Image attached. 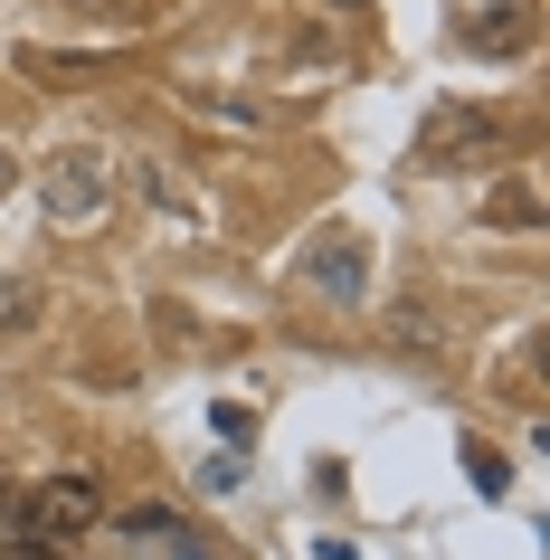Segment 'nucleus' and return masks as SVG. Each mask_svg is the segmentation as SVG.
I'll return each instance as SVG.
<instances>
[{"instance_id": "nucleus-5", "label": "nucleus", "mask_w": 550, "mask_h": 560, "mask_svg": "<svg viewBox=\"0 0 550 560\" xmlns=\"http://www.w3.org/2000/svg\"><path fill=\"white\" fill-rule=\"evenodd\" d=\"M531 38H541V0H503L493 20H465L456 48H465V58H522Z\"/></svg>"}, {"instance_id": "nucleus-4", "label": "nucleus", "mask_w": 550, "mask_h": 560, "mask_svg": "<svg viewBox=\"0 0 550 560\" xmlns=\"http://www.w3.org/2000/svg\"><path fill=\"white\" fill-rule=\"evenodd\" d=\"M304 285L332 304H361L371 295V257H361V229H323L314 247H304Z\"/></svg>"}, {"instance_id": "nucleus-7", "label": "nucleus", "mask_w": 550, "mask_h": 560, "mask_svg": "<svg viewBox=\"0 0 550 560\" xmlns=\"http://www.w3.org/2000/svg\"><path fill=\"white\" fill-rule=\"evenodd\" d=\"M38 314H48V295H38V276H0V342H10V332H30Z\"/></svg>"}, {"instance_id": "nucleus-1", "label": "nucleus", "mask_w": 550, "mask_h": 560, "mask_svg": "<svg viewBox=\"0 0 550 560\" xmlns=\"http://www.w3.org/2000/svg\"><path fill=\"white\" fill-rule=\"evenodd\" d=\"M95 523H105V485L86 466H67V475H48V485L20 494V532L30 541H86Z\"/></svg>"}, {"instance_id": "nucleus-9", "label": "nucleus", "mask_w": 550, "mask_h": 560, "mask_svg": "<svg viewBox=\"0 0 550 560\" xmlns=\"http://www.w3.org/2000/svg\"><path fill=\"white\" fill-rule=\"evenodd\" d=\"M465 475H475V494H503V485H513V475H503V456H493V446H465Z\"/></svg>"}, {"instance_id": "nucleus-8", "label": "nucleus", "mask_w": 550, "mask_h": 560, "mask_svg": "<svg viewBox=\"0 0 550 560\" xmlns=\"http://www.w3.org/2000/svg\"><path fill=\"white\" fill-rule=\"evenodd\" d=\"M20 77H58V86H86V77H105V58H67V48H20Z\"/></svg>"}, {"instance_id": "nucleus-2", "label": "nucleus", "mask_w": 550, "mask_h": 560, "mask_svg": "<svg viewBox=\"0 0 550 560\" xmlns=\"http://www.w3.org/2000/svg\"><path fill=\"white\" fill-rule=\"evenodd\" d=\"M493 152H503V124H493L484 105H436V115L418 124L408 162H418V172H475V162H493Z\"/></svg>"}, {"instance_id": "nucleus-12", "label": "nucleus", "mask_w": 550, "mask_h": 560, "mask_svg": "<svg viewBox=\"0 0 550 560\" xmlns=\"http://www.w3.org/2000/svg\"><path fill=\"white\" fill-rule=\"evenodd\" d=\"M332 10H371V0H332Z\"/></svg>"}, {"instance_id": "nucleus-6", "label": "nucleus", "mask_w": 550, "mask_h": 560, "mask_svg": "<svg viewBox=\"0 0 550 560\" xmlns=\"http://www.w3.org/2000/svg\"><path fill=\"white\" fill-rule=\"evenodd\" d=\"M484 219H493V229H541V190H531V180H493Z\"/></svg>"}, {"instance_id": "nucleus-10", "label": "nucleus", "mask_w": 550, "mask_h": 560, "mask_svg": "<svg viewBox=\"0 0 550 560\" xmlns=\"http://www.w3.org/2000/svg\"><path fill=\"white\" fill-rule=\"evenodd\" d=\"M10 541H20V494L0 485V551H10Z\"/></svg>"}, {"instance_id": "nucleus-11", "label": "nucleus", "mask_w": 550, "mask_h": 560, "mask_svg": "<svg viewBox=\"0 0 550 560\" xmlns=\"http://www.w3.org/2000/svg\"><path fill=\"white\" fill-rule=\"evenodd\" d=\"M10 180H20V162H10V152H0V190H10Z\"/></svg>"}, {"instance_id": "nucleus-3", "label": "nucleus", "mask_w": 550, "mask_h": 560, "mask_svg": "<svg viewBox=\"0 0 550 560\" xmlns=\"http://www.w3.org/2000/svg\"><path fill=\"white\" fill-rule=\"evenodd\" d=\"M38 200H48V219H67V229H77V219H105V209H115V162L95 143L58 152V162L38 172Z\"/></svg>"}]
</instances>
